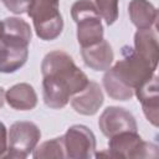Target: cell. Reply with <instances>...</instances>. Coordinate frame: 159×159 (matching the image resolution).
<instances>
[{
	"label": "cell",
	"mask_w": 159,
	"mask_h": 159,
	"mask_svg": "<svg viewBox=\"0 0 159 159\" xmlns=\"http://www.w3.org/2000/svg\"><path fill=\"white\" fill-rule=\"evenodd\" d=\"M41 72L43 102L52 109L63 108L70 98L84 89L89 82L72 57L60 50L48 52L43 57Z\"/></svg>",
	"instance_id": "cell-1"
},
{
	"label": "cell",
	"mask_w": 159,
	"mask_h": 159,
	"mask_svg": "<svg viewBox=\"0 0 159 159\" xmlns=\"http://www.w3.org/2000/svg\"><path fill=\"white\" fill-rule=\"evenodd\" d=\"M155 68L157 67L139 56L134 50L130 47H124L123 58L108 70L123 86L135 91L142 83H144L154 75Z\"/></svg>",
	"instance_id": "cell-2"
},
{
	"label": "cell",
	"mask_w": 159,
	"mask_h": 159,
	"mask_svg": "<svg viewBox=\"0 0 159 159\" xmlns=\"http://www.w3.org/2000/svg\"><path fill=\"white\" fill-rule=\"evenodd\" d=\"M71 15L77 25V40L81 47H89L103 40V26L94 2L77 0L71 7Z\"/></svg>",
	"instance_id": "cell-3"
},
{
	"label": "cell",
	"mask_w": 159,
	"mask_h": 159,
	"mask_svg": "<svg viewBox=\"0 0 159 159\" xmlns=\"http://www.w3.org/2000/svg\"><path fill=\"white\" fill-rule=\"evenodd\" d=\"M36 35L43 41L57 39L63 29L58 0H34L27 10Z\"/></svg>",
	"instance_id": "cell-4"
},
{
	"label": "cell",
	"mask_w": 159,
	"mask_h": 159,
	"mask_svg": "<svg viewBox=\"0 0 159 159\" xmlns=\"http://www.w3.org/2000/svg\"><path fill=\"white\" fill-rule=\"evenodd\" d=\"M108 155L112 158H157V145L144 142L138 132H122L109 138Z\"/></svg>",
	"instance_id": "cell-5"
},
{
	"label": "cell",
	"mask_w": 159,
	"mask_h": 159,
	"mask_svg": "<svg viewBox=\"0 0 159 159\" xmlns=\"http://www.w3.org/2000/svg\"><path fill=\"white\" fill-rule=\"evenodd\" d=\"M41 138L39 127L32 122H15L7 133V149L2 158L24 159L36 148Z\"/></svg>",
	"instance_id": "cell-6"
},
{
	"label": "cell",
	"mask_w": 159,
	"mask_h": 159,
	"mask_svg": "<svg viewBox=\"0 0 159 159\" xmlns=\"http://www.w3.org/2000/svg\"><path fill=\"white\" fill-rule=\"evenodd\" d=\"M66 157L71 159H88L94 157L96 137L91 129L82 124H75L63 135Z\"/></svg>",
	"instance_id": "cell-7"
},
{
	"label": "cell",
	"mask_w": 159,
	"mask_h": 159,
	"mask_svg": "<svg viewBox=\"0 0 159 159\" xmlns=\"http://www.w3.org/2000/svg\"><path fill=\"white\" fill-rule=\"evenodd\" d=\"M101 132L111 138L122 132H137V122L134 116L120 107H107L98 119Z\"/></svg>",
	"instance_id": "cell-8"
},
{
	"label": "cell",
	"mask_w": 159,
	"mask_h": 159,
	"mask_svg": "<svg viewBox=\"0 0 159 159\" xmlns=\"http://www.w3.org/2000/svg\"><path fill=\"white\" fill-rule=\"evenodd\" d=\"M32 37L30 25L20 17H6L0 21V42L27 47Z\"/></svg>",
	"instance_id": "cell-9"
},
{
	"label": "cell",
	"mask_w": 159,
	"mask_h": 159,
	"mask_svg": "<svg viewBox=\"0 0 159 159\" xmlns=\"http://www.w3.org/2000/svg\"><path fill=\"white\" fill-rule=\"evenodd\" d=\"M138 101L142 103V108L145 118L154 125L158 127V109H159V97H158V77L155 73L142 83L134 91Z\"/></svg>",
	"instance_id": "cell-10"
},
{
	"label": "cell",
	"mask_w": 159,
	"mask_h": 159,
	"mask_svg": "<svg viewBox=\"0 0 159 159\" xmlns=\"http://www.w3.org/2000/svg\"><path fill=\"white\" fill-rule=\"evenodd\" d=\"M103 104V93L98 83L89 81L84 89L75 94L71 99L72 108L83 116H93Z\"/></svg>",
	"instance_id": "cell-11"
},
{
	"label": "cell",
	"mask_w": 159,
	"mask_h": 159,
	"mask_svg": "<svg viewBox=\"0 0 159 159\" xmlns=\"http://www.w3.org/2000/svg\"><path fill=\"white\" fill-rule=\"evenodd\" d=\"M81 56L86 66L94 71H107L114 58L112 47L104 39L93 46L83 47Z\"/></svg>",
	"instance_id": "cell-12"
},
{
	"label": "cell",
	"mask_w": 159,
	"mask_h": 159,
	"mask_svg": "<svg viewBox=\"0 0 159 159\" xmlns=\"http://www.w3.org/2000/svg\"><path fill=\"white\" fill-rule=\"evenodd\" d=\"M5 101L16 111H31L37 104V94L29 83H17L5 93Z\"/></svg>",
	"instance_id": "cell-13"
},
{
	"label": "cell",
	"mask_w": 159,
	"mask_h": 159,
	"mask_svg": "<svg viewBox=\"0 0 159 159\" xmlns=\"http://www.w3.org/2000/svg\"><path fill=\"white\" fill-rule=\"evenodd\" d=\"M132 24L138 29H152L158 19L155 6L148 0H132L128 6Z\"/></svg>",
	"instance_id": "cell-14"
},
{
	"label": "cell",
	"mask_w": 159,
	"mask_h": 159,
	"mask_svg": "<svg viewBox=\"0 0 159 159\" xmlns=\"http://www.w3.org/2000/svg\"><path fill=\"white\" fill-rule=\"evenodd\" d=\"M134 51L157 67L159 52L157 32L152 29L138 30L134 35Z\"/></svg>",
	"instance_id": "cell-15"
},
{
	"label": "cell",
	"mask_w": 159,
	"mask_h": 159,
	"mask_svg": "<svg viewBox=\"0 0 159 159\" xmlns=\"http://www.w3.org/2000/svg\"><path fill=\"white\" fill-rule=\"evenodd\" d=\"M27 47L14 46L0 42V72L12 73L21 68L27 61Z\"/></svg>",
	"instance_id": "cell-16"
},
{
	"label": "cell",
	"mask_w": 159,
	"mask_h": 159,
	"mask_svg": "<svg viewBox=\"0 0 159 159\" xmlns=\"http://www.w3.org/2000/svg\"><path fill=\"white\" fill-rule=\"evenodd\" d=\"M32 157L35 159L42 158H67L66 157V148L63 142V135L43 142L39 147L34 149Z\"/></svg>",
	"instance_id": "cell-17"
},
{
	"label": "cell",
	"mask_w": 159,
	"mask_h": 159,
	"mask_svg": "<svg viewBox=\"0 0 159 159\" xmlns=\"http://www.w3.org/2000/svg\"><path fill=\"white\" fill-rule=\"evenodd\" d=\"M102 83L103 87L107 92V94L116 99V101H128L133 97L134 91L127 88L125 86H123L112 73L109 70H107V72L104 73L103 78H102Z\"/></svg>",
	"instance_id": "cell-18"
},
{
	"label": "cell",
	"mask_w": 159,
	"mask_h": 159,
	"mask_svg": "<svg viewBox=\"0 0 159 159\" xmlns=\"http://www.w3.org/2000/svg\"><path fill=\"white\" fill-rule=\"evenodd\" d=\"M94 6L107 25L114 24L118 19V0H94Z\"/></svg>",
	"instance_id": "cell-19"
},
{
	"label": "cell",
	"mask_w": 159,
	"mask_h": 159,
	"mask_svg": "<svg viewBox=\"0 0 159 159\" xmlns=\"http://www.w3.org/2000/svg\"><path fill=\"white\" fill-rule=\"evenodd\" d=\"M0 1L5 5L7 10L17 15L27 12L31 4L34 2V0H0Z\"/></svg>",
	"instance_id": "cell-20"
},
{
	"label": "cell",
	"mask_w": 159,
	"mask_h": 159,
	"mask_svg": "<svg viewBox=\"0 0 159 159\" xmlns=\"http://www.w3.org/2000/svg\"><path fill=\"white\" fill-rule=\"evenodd\" d=\"M7 149V129L2 122H0V158L4 157Z\"/></svg>",
	"instance_id": "cell-21"
},
{
	"label": "cell",
	"mask_w": 159,
	"mask_h": 159,
	"mask_svg": "<svg viewBox=\"0 0 159 159\" xmlns=\"http://www.w3.org/2000/svg\"><path fill=\"white\" fill-rule=\"evenodd\" d=\"M4 102H5V92H4V89L0 87V108L4 106Z\"/></svg>",
	"instance_id": "cell-22"
}]
</instances>
